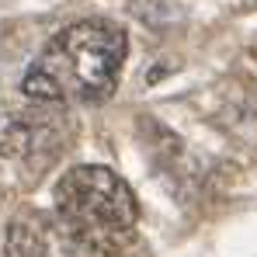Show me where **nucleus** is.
I'll use <instances>...</instances> for the list:
<instances>
[{
    "label": "nucleus",
    "mask_w": 257,
    "mask_h": 257,
    "mask_svg": "<svg viewBox=\"0 0 257 257\" xmlns=\"http://www.w3.org/2000/svg\"><path fill=\"white\" fill-rule=\"evenodd\" d=\"M52 195V212L73 229V236L94 257H115L136 240L139 202L115 171L80 164L56 181Z\"/></svg>",
    "instance_id": "nucleus-2"
},
{
    "label": "nucleus",
    "mask_w": 257,
    "mask_h": 257,
    "mask_svg": "<svg viewBox=\"0 0 257 257\" xmlns=\"http://www.w3.org/2000/svg\"><path fill=\"white\" fill-rule=\"evenodd\" d=\"M59 118H66V115H49V111H32V115H25V118H18V122H11V125L4 128V139H0V150L7 153V157H32V153H42V164L45 160H52L59 150H66L63 143H66V136L70 132H63L66 122H59Z\"/></svg>",
    "instance_id": "nucleus-4"
},
{
    "label": "nucleus",
    "mask_w": 257,
    "mask_h": 257,
    "mask_svg": "<svg viewBox=\"0 0 257 257\" xmlns=\"http://www.w3.org/2000/svg\"><path fill=\"white\" fill-rule=\"evenodd\" d=\"M247 70L254 73V80H257V42L250 45V49H247Z\"/></svg>",
    "instance_id": "nucleus-5"
},
{
    "label": "nucleus",
    "mask_w": 257,
    "mask_h": 257,
    "mask_svg": "<svg viewBox=\"0 0 257 257\" xmlns=\"http://www.w3.org/2000/svg\"><path fill=\"white\" fill-rule=\"evenodd\" d=\"M4 250L7 257H94L49 209H21L7 222Z\"/></svg>",
    "instance_id": "nucleus-3"
},
{
    "label": "nucleus",
    "mask_w": 257,
    "mask_h": 257,
    "mask_svg": "<svg viewBox=\"0 0 257 257\" xmlns=\"http://www.w3.org/2000/svg\"><path fill=\"white\" fill-rule=\"evenodd\" d=\"M128 52L125 32L115 21L84 18L52 35L42 56L32 63L21 90L39 104L104 101L115 94Z\"/></svg>",
    "instance_id": "nucleus-1"
}]
</instances>
